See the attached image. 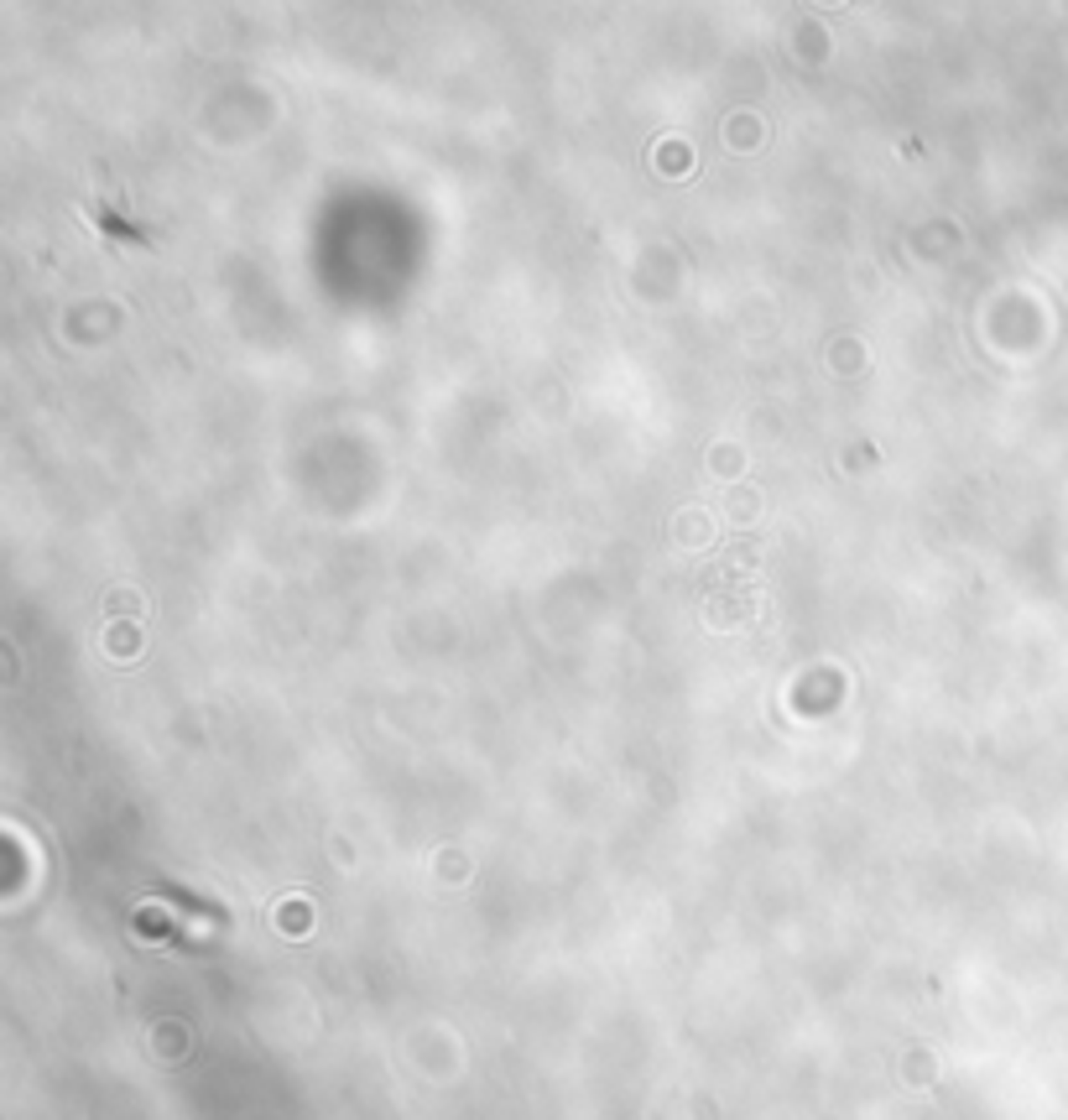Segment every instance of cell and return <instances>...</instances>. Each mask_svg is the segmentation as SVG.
Segmentation results:
<instances>
[{
	"label": "cell",
	"mask_w": 1068,
	"mask_h": 1120,
	"mask_svg": "<svg viewBox=\"0 0 1068 1120\" xmlns=\"http://www.w3.org/2000/svg\"><path fill=\"white\" fill-rule=\"evenodd\" d=\"M157 896H167V901H178L183 912H199V917H214V922H224V912L214 907V901H204V896H188L183 886H172V881H167V886H157Z\"/></svg>",
	"instance_id": "cell-1"
}]
</instances>
